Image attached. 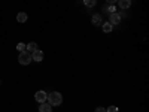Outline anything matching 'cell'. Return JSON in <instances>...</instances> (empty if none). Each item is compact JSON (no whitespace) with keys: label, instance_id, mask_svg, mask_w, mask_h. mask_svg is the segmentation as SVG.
I'll use <instances>...</instances> for the list:
<instances>
[{"label":"cell","instance_id":"13","mask_svg":"<svg viewBox=\"0 0 149 112\" xmlns=\"http://www.w3.org/2000/svg\"><path fill=\"white\" fill-rule=\"evenodd\" d=\"M106 12H109V14H113V12H116V8L113 6V5H110V6H104L103 8Z\"/></svg>","mask_w":149,"mask_h":112},{"label":"cell","instance_id":"12","mask_svg":"<svg viewBox=\"0 0 149 112\" xmlns=\"http://www.w3.org/2000/svg\"><path fill=\"white\" fill-rule=\"evenodd\" d=\"M84 3L86 8H94L97 5V0H84Z\"/></svg>","mask_w":149,"mask_h":112},{"label":"cell","instance_id":"7","mask_svg":"<svg viewBox=\"0 0 149 112\" xmlns=\"http://www.w3.org/2000/svg\"><path fill=\"white\" fill-rule=\"evenodd\" d=\"M36 49H37V43H34V42H30V43L26 45V51H27L29 54H33Z\"/></svg>","mask_w":149,"mask_h":112},{"label":"cell","instance_id":"2","mask_svg":"<svg viewBox=\"0 0 149 112\" xmlns=\"http://www.w3.org/2000/svg\"><path fill=\"white\" fill-rule=\"evenodd\" d=\"M18 61H19V64H22V66H29V64L31 63V54H29L27 51L19 52Z\"/></svg>","mask_w":149,"mask_h":112},{"label":"cell","instance_id":"8","mask_svg":"<svg viewBox=\"0 0 149 112\" xmlns=\"http://www.w3.org/2000/svg\"><path fill=\"white\" fill-rule=\"evenodd\" d=\"M118 5L121 9H128L131 6V0H118Z\"/></svg>","mask_w":149,"mask_h":112},{"label":"cell","instance_id":"4","mask_svg":"<svg viewBox=\"0 0 149 112\" xmlns=\"http://www.w3.org/2000/svg\"><path fill=\"white\" fill-rule=\"evenodd\" d=\"M119 21H121V15H119V14H116V12L110 14V17H109V22L112 24V26H115V24H119Z\"/></svg>","mask_w":149,"mask_h":112},{"label":"cell","instance_id":"5","mask_svg":"<svg viewBox=\"0 0 149 112\" xmlns=\"http://www.w3.org/2000/svg\"><path fill=\"white\" fill-rule=\"evenodd\" d=\"M31 60L33 61H42L43 60V52L40 51V49H36V51L31 54Z\"/></svg>","mask_w":149,"mask_h":112},{"label":"cell","instance_id":"11","mask_svg":"<svg viewBox=\"0 0 149 112\" xmlns=\"http://www.w3.org/2000/svg\"><path fill=\"white\" fill-rule=\"evenodd\" d=\"M102 27H103V32H104V33H110L112 30H113V26H112L110 22H104V24H102Z\"/></svg>","mask_w":149,"mask_h":112},{"label":"cell","instance_id":"15","mask_svg":"<svg viewBox=\"0 0 149 112\" xmlns=\"http://www.w3.org/2000/svg\"><path fill=\"white\" fill-rule=\"evenodd\" d=\"M106 112H118V108H116V106H109V108L106 109Z\"/></svg>","mask_w":149,"mask_h":112},{"label":"cell","instance_id":"9","mask_svg":"<svg viewBox=\"0 0 149 112\" xmlns=\"http://www.w3.org/2000/svg\"><path fill=\"white\" fill-rule=\"evenodd\" d=\"M102 21H103V18H102L100 14L93 15V24H94V26H102Z\"/></svg>","mask_w":149,"mask_h":112},{"label":"cell","instance_id":"6","mask_svg":"<svg viewBox=\"0 0 149 112\" xmlns=\"http://www.w3.org/2000/svg\"><path fill=\"white\" fill-rule=\"evenodd\" d=\"M51 111H52V106L49 105L48 102L40 103V106H39V112H51Z\"/></svg>","mask_w":149,"mask_h":112},{"label":"cell","instance_id":"17","mask_svg":"<svg viewBox=\"0 0 149 112\" xmlns=\"http://www.w3.org/2000/svg\"><path fill=\"white\" fill-rule=\"evenodd\" d=\"M106 2H107L109 5H113V3H116V2H118V0H106Z\"/></svg>","mask_w":149,"mask_h":112},{"label":"cell","instance_id":"14","mask_svg":"<svg viewBox=\"0 0 149 112\" xmlns=\"http://www.w3.org/2000/svg\"><path fill=\"white\" fill-rule=\"evenodd\" d=\"M17 49L19 52H22V51H26V43H22V42H19L18 45H17Z\"/></svg>","mask_w":149,"mask_h":112},{"label":"cell","instance_id":"3","mask_svg":"<svg viewBox=\"0 0 149 112\" xmlns=\"http://www.w3.org/2000/svg\"><path fill=\"white\" fill-rule=\"evenodd\" d=\"M34 100H36L37 103H45V102L48 100V94H46L43 90H39V91L34 94Z\"/></svg>","mask_w":149,"mask_h":112},{"label":"cell","instance_id":"16","mask_svg":"<svg viewBox=\"0 0 149 112\" xmlns=\"http://www.w3.org/2000/svg\"><path fill=\"white\" fill-rule=\"evenodd\" d=\"M95 112H106V109H104V108H97Z\"/></svg>","mask_w":149,"mask_h":112},{"label":"cell","instance_id":"10","mask_svg":"<svg viewBox=\"0 0 149 112\" xmlns=\"http://www.w3.org/2000/svg\"><path fill=\"white\" fill-rule=\"evenodd\" d=\"M27 18H29V17H27L26 12H19V14L17 15V21H18V22H26Z\"/></svg>","mask_w":149,"mask_h":112},{"label":"cell","instance_id":"1","mask_svg":"<svg viewBox=\"0 0 149 112\" xmlns=\"http://www.w3.org/2000/svg\"><path fill=\"white\" fill-rule=\"evenodd\" d=\"M51 106H60L61 103H63V96H61V93L58 91H52L48 94V100H46Z\"/></svg>","mask_w":149,"mask_h":112}]
</instances>
